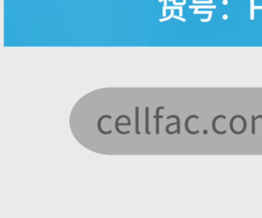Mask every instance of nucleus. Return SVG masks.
<instances>
[{
    "label": "nucleus",
    "mask_w": 262,
    "mask_h": 218,
    "mask_svg": "<svg viewBox=\"0 0 262 218\" xmlns=\"http://www.w3.org/2000/svg\"><path fill=\"white\" fill-rule=\"evenodd\" d=\"M255 116L252 115V134L254 135L255 134Z\"/></svg>",
    "instance_id": "9"
},
{
    "label": "nucleus",
    "mask_w": 262,
    "mask_h": 218,
    "mask_svg": "<svg viewBox=\"0 0 262 218\" xmlns=\"http://www.w3.org/2000/svg\"><path fill=\"white\" fill-rule=\"evenodd\" d=\"M104 119H112V116H110V115H103V116H101L100 119H98V122H97V128H98V130H99L101 134H103V135H109V134H111V133L112 132L111 130H108V131H104V130H102V128H101V121H102Z\"/></svg>",
    "instance_id": "2"
},
{
    "label": "nucleus",
    "mask_w": 262,
    "mask_h": 218,
    "mask_svg": "<svg viewBox=\"0 0 262 218\" xmlns=\"http://www.w3.org/2000/svg\"><path fill=\"white\" fill-rule=\"evenodd\" d=\"M226 119V116H224V115H218V116H215V118H214L213 119V121H212V129H213V130H214V132L216 133V134H218V135H224V134H226V130H223V131H219L217 129H216V126H215V123H216V121H217V119Z\"/></svg>",
    "instance_id": "4"
},
{
    "label": "nucleus",
    "mask_w": 262,
    "mask_h": 218,
    "mask_svg": "<svg viewBox=\"0 0 262 218\" xmlns=\"http://www.w3.org/2000/svg\"><path fill=\"white\" fill-rule=\"evenodd\" d=\"M198 119V116L197 115H191V116H188V118H186V121H185V129H186V132L189 133L190 135H197L199 133V130H196V131H191L190 129H189V126H188V123H189V121L190 119Z\"/></svg>",
    "instance_id": "3"
},
{
    "label": "nucleus",
    "mask_w": 262,
    "mask_h": 218,
    "mask_svg": "<svg viewBox=\"0 0 262 218\" xmlns=\"http://www.w3.org/2000/svg\"><path fill=\"white\" fill-rule=\"evenodd\" d=\"M260 119H262V115H259V116H256V117H255V119H260Z\"/></svg>",
    "instance_id": "10"
},
{
    "label": "nucleus",
    "mask_w": 262,
    "mask_h": 218,
    "mask_svg": "<svg viewBox=\"0 0 262 218\" xmlns=\"http://www.w3.org/2000/svg\"><path fill=\"white\" fill-rule=\"evenodd\" d=\"M163 115H159V116H154L153 115V119L156 120V134L158 135L159 134V120L160 119H163Z\"/></svg>",
    "instance_id": "8"
},
{
    "label": "nucleus",
    "mask_w": 262,
    "mask_h": 218,
    "mask_svg": "<svg viewBox=\"0 0 262 218\" xmlns=\"http://www.w3.org/2000/svg\"><path fill=\"white\" fill-rule=\"evenodd\" d=\"M204 135H207V134H208V130H204Z\"/></svg>",
    "instance_id": "11"
},
{
    "label": "nucleus",
    "mask_w": 262,
    "mask_h": 218,
    "mask_svg": "<svg viewBox=\"0 0 262 218\" xmlns=\"http://www.w3.org/2000/svg\"><path fill=\"white\" fill-rule=\"evenodd\" d=\"M145 111H146V119H145V131L147 135H151V132L149 130V107L147 106L145 107Z\"/></svg>",
    "instance_id": "5"
},
{
    "label": "nucleus",
    "mask_w": 262,
    "mask_h": 218,
    "mask_svg": "<svg viewBox=\"0 0 262 218\" xmlns=\"http://www.w3.org/2000/svg\"><path fill=\"white\" fill-rule=\"evenodd\" d=\"M172 118H174V119H176L177 121V133L178 134H181V119H180V118L177 116V115H170V116H168L167 117V119H172Z\"/></svg>",
    "instance_id": "7"
},
{
    "label": "nucleus",
    "mask_w": 262,
    "mask_h": 218,
    "mask_svg": "<svg viewBox=\"0 0 262 218\" xmlns=\"http://www.w3.org/2000/svg\"><path fill=\"white\" fill-rule=\"evenodd\" d=\"M135 133L137 135H140L141 133L140 131V128H139V107H135Z\"/></svg>",
    "instance_id": "6"
},
{
    "label": "nucleus",
    "mask_w": 262,
    "mask_h": 218,
    "mask_svg": "<svg viewBox=\"0 0 262 218\" xmlns=\"http://www.w3.org/2000/svg\"><path fill=\"white\" fill-rule=\"evenodd\" d=\"M131 124V121H130V119L129 118V116L127 115H120L118 116L116 121H115V129L117 130V132L119 133L120 135H128L129 134V130H127V131H122L120 128H119V125H130Z\"/></svg>",
    "instance_id": "1"
}]
</instances>
